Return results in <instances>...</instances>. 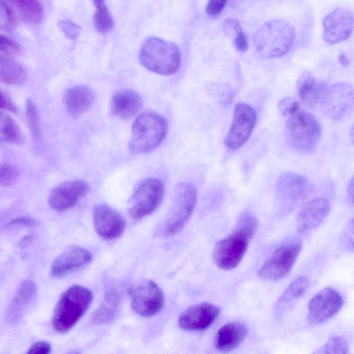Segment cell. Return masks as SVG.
<instances>
[{"mask_svg": "<svg viewBox=\"0 0 354 354\" xmlns=\"http://www.w3.org/2000/svg\"><path fill=\"white\" fill-rule=\"evenodd\" d=\"M197 201V189L190 183H180L175 186L169 215L161 227L165 237L171 236L185 226L190 218Z\"/></svg>", "mask_w": 354, "mask_h": 354, "instance_id": "cell-6", "label": "cell"}, {"mask_svg": "<svg viewBox=\"0 0 354 354\" xmlns=\"http://www.w3.org/2000/svg\"><path fill=\"white\" fill-rule=\"evenodd\" d=\"M339 243L343 250L354 252V217L344 227L339 238Z\"/></svg>", "mask_w": 354, "mask_h": 354, "instance_id": "cell-38", "label": "cell"}, {"mask_svg": "<svg viewBox=\"0 0 354 354\" xmlns=\"http://www.w3.org/2000/svg\"><path fill=\"white\" fill-rule=\"evenodd\" d=\"M347 203L354 207V175L349 180L346 187Z\"/></svg>", "mask_w": 354, "mask_h": 354, "instance_id": "cell-46", "label": "cell"}, {"mask_svg": "<svg viewBox=\"0 0 354 354\" xmlns=\"http://www.w3.org/2000/svg\"><path fill=\"white\" fill-rule=\"evenodd\" d=\"M338 59H339V63L343 66L347 67L349 65V60H348V57H346V55L344 53H342L339 54Z\"/></svg>", "mask_w": 354, "mask_h": 354, "instance_id": "cell-47", "label": "cell"}, {"mask_svg": "<svg viewBox=\"0 0 354 354\" xmlns=\"http://www.w3.org/2000/svg\"><path fill=\"white\" fill-rule=\"evenodd\" d=\"M37 294L35 283L29 279L23 281L12 298L8 310V322L11 324L17 322L25 310L35 299Z\"/></svg>", "mask_w": 354, "mask_h": 354, "instance_id": "cell-23", "label": "cell"}, {"mask_svg": "<svg viewBox=\"0 0 354 354\" xmlns=\"http://www.w3.org/2000/svg\"><path fill=\"white\" fill-rule=\"evenodd\" d=\"M0 22L1 29L4 31H11L17 26V19L12 8L3 0L1 1Z\"/></svg>", "mask_w": 354, "mask_h": 354, "instance_id": "cell-35", "label": "cell"}, {"mask_svg": "<svg viewBox=\"0 0 354 354\" xmlns=\"http://www.w3.org/2000/svg\"><path fill=\"white\" fill-rule=\"evenodd\" d=\"M278 106L281 113L286 117L300 109V105L298 101L291 97L282 99L279 102Z\"/></svg>", "mask_w": 354, "mask_h": 354, "instance_id": "cell-41", "label": "cell"}, {"mask_svg": "<svg viewBox=\"0 0 354 354\" xmlns=\"http://www.w3.org/2000/svg\"><path fill=\"white\" fill-rule=\"evenodd\" d=\"M139 59L147 70L162 75H170L179 70L181 53L176 44L151 37L142 43Z\"/></svg>", "mask_w": 354, "mask_h": 354, "instance_id": "cell-2", "label": "cell"}, {"mask_svg": "<svg viewBox=\"0 0 354 354\" xmlns=\"http://www.w3.org/2000/svg\"><path fill=\"white\" fill-rule=\"evenodd\" d=\"M295 39V30L288 22L283 19H274L266 22L257 30L254 45L262 57H279L290 50Z\"/></svg>", "mask_w": 354, "mask_h": 354, "instance_id": "cell-3", "label": "cell"}, {"mask_svg": "<svg viewBox=\"0 0 354 354\" xmlns=\"http://www.w3.org/2000/svg\"><path fill=\"white\" fill-rule=\"evenodd\" d=\"M21 48L19 44L10 38L1 35L0 37V53L5 57H13L20 54Z\"/></svg>", "mask_w": 354, "mask_h": 354, "instance_id": "cell-39", "label": "cell"}, {"mask_svg": "<svg viewBox=\"0 0 354 354\" xmlns=\"http://www.w3.org/2000/svg\"><path fill=\"white\" fill-rule=\"evenodd\" d=\"M167 128V121L160 114L152 111L142 113L132 126L130 150L134 153L153 151L165 139Z\"/></svg>", "mask_w": 354, "mask_h": 354, "instance_id": "cell-5", "label": "cell"}, {"mask_svg": "<svg viewBox=\"0 0 354 354\" xmlns=\"http://www.w3.org/2000/svg\"><path fill=\"white\" fill-rule=\"evenodd\" d=\"M309 283V279L306 277H299L292 281L276 302L275 311L277 313H283L290 308L299 299L304 295L308 288Z\"/></svg>", "mask_w": 354, "mask_h": 354, "instance_id": "cell-26", "label": "cell"}, {"mask_svg": "<svg viewBox=\"0 0 354 354\" xmlns=\"http://www.w3.org/2000/svg\"><path fill=\"white\" fill-rule=\"evenodd\" d=\"M234 228L240 230L252 238L257 228V222L252 214L243 212L239 216Z\"/></svg>", "mask_w": 354, "mask_h": 354, "instance_id": "cell-36", "label": "cell"}, {"mask_svg": "<svg viewBox=\"0 0 354 354\" xmlns=\"http://www.w3.org/2000/svg\"><path fill=\"white\" fill-rule=\"evenodd\" d=\"M251 239L245 232L234 228L230 236L215 245L213 258L216 264L226 270L236 268L243 258Z\"/></svg>", "mask_w": 354, "mask_h": 354, "instance_id": "cell-10", "label": "cell"}, {"mask_svg": "<svg viewBox=\"0 0 354 354\" xmlns=\"http://www.w3.org/2000/svg\"><path fill=\"white\" fill-rule=\"evenodd\" d=\"M1 107L10 112L16 113L17 107L11 100L10 96L3 91H1Z\"/></svg>", "mask_w": 354, "mask_h": 354, "instance_id": "cell-45", "label": "cell"}, {"mask_svg": "<svg viewBox=\"0 0 354 354\" xmlns=\"http://www.w3.org/2000/svg\"><path fill=\"white\" fill-rule=\"evenodd\" d=\"M257 113L250 105L240 102L234 110L233 120L225 138V147L232 151L243 147L250 138L256 124Z\"/></svg>", "mask_w": 354, "mask_h": 354, "instance_id": "cell-13", "label": "cell"}, {"mask_svg": "<svg viewBox=\"0 0 354 354\" xmlns=\"http://www.w3.org/2000/svg\"><path fill=\"white\" fill-rule=\"evenodd\" d=\"M26 118L33 140L36 142L39 140L41 138L39 117L37 107L30 100L26 104Z\"/></svg>", "mask_w": 354, "mask_h": 354, "instance_id": "cell-33", "label": "cell"}, {"mask_svg": "<svg viewBox=\"0 0 354 354\" xmlns=\"http://www.w3.org/2000/svg\"><path fill=\"white\" fill-rule=\"evenodd\" d=\"M51 345L46 341H37L30 345L27 353L48 354L51 352Z\"/></svg>", "mask_w": 354, "mask_h": 354, "instance_id": "cell-42", "label": "cell"}, {"mask_svg": "<svg viewBox=\"0 0 354 354\" xmlns=\"http://www.w3.org/2000/svg\"><path fill=\"white\" fill-rule=\"evenodd\" d=\"M119 305L118 292L113 287H109L105 292L102 304L91 316L92 322L100 325L111 322L115 316Z\"/></svg>", "mask_w": 354, "mask_h": 354, "instance_id": "cell-27", "label": "cell"}, {"mask_svg": "<svg viewBox=\"0 0 354 354\" xmlns=\"http://www.w3.org/2000/svg\"><path fill=\"white\" fill-rule=\"evenodd\" d=\"M287 118L286 136L289 146L299 153L313 152L319 144L322 133L320 123L316 117L299 109Z\"/></svg>", "mask_w": 354, "mask_h": 354, "instance_id": "cell-4", "label": "cell"}, {"mask_svg": "<svg viewBox=\"0 0 354 354\" xmlns=\"http://www.w3.org/2000/svg\"><path fill=\"white\" fill-rule=\"evenodd\" d=\"M7 1L17 10L24 21L37 24L42 20L44 9L39 0Z\"/></svg>", "mask_w": 354, "mask_h": 354, "instance_id": "cell-29", "label": "cell"}, {"mask_svg": "<svg viewBox=\"0 0 354 354\" xmlns=\"http://www.w3.org/2000/svg\"><path fill=\"white\" fill-rule=\"evenodd\" d=\"M92 292L82 286L73 285L66 290L59 299L53 314V328L61 333L73 328L89 308Z\"/></svg>", "mask_w": 354, "mask_h": 354, "instance_id": "cell-1", "label": "cell"}, {"mask_svg": "<svg viewBox=\"0 0 354 354\" xmlns=\"http://www.w3.org/2000/svg\"><path fill=\"white\" fill-rule=\"evenodd\" d=\"M220 309L214 304L202 302L184 310L178 318V326L186 330H203L216 319Z\"/></svg>", "mask_w": 354, "mask_h": 354, "instance_id": "cell-18", "label": "cell"}, {"mask_svg": "<svg viewBox=\"0 0 354 354\" xmlns=\"http://www.w3.org/2000/svg\"><path fill=\"white\" fill-rule=\"evenodd\" d=\"M132 309L142 317H152L164 306L162 290L156 282L145 279L131 284L128 288Z\"/></svg>", "mask_w": 354, "mask_h": 354, "instance_id": "cell-8", "label": "cell"}, {"mask_svg": "<svg viewBox=\"0 0 354 354\" xmlns=\"http://www.w3.org/2000/svg\"><path fill=\"white\" fill-rule=\"evenodd\" d=\"M58 26L65 37L71 40L77 39L81 32V28L69 20L59 21Z\"/></svg>", "mask_w": 354, "mask_h": 354, "instance_id": "cell-40", "label": "cell"}, {"mask_svg": "<svg viewBox=\"0 0 354 354\" xmlns=\"http://www.w3.org/2000/svg\"><path fill=\"white\" fill-rule=\"evenodd\" d=\"M323 39L328 44H337L346 40L354 28V12L339 6L328 13L322 20Z\"/></svg>", "mask_w": 354, "mask_h": 354, "instance_id": "cell-15", "label": "cell"}, {"mask_svg": "<svg viewBox=\"0 0 354 354\" xmlns=\"http://www.w3.org/2000/svg\"><path fill=\"white\" fill-rule=\"evenodd\" d=\"M88 190V185L84 180L66 181L51 190L48 202L53 209L65 211L75 205Z\"/></svg>", "mask_w": 354, "mask_h": 354, "instance_id": "cell-17", "label": "cell"}, {"mask_svg": "<svg viewBox=\"0 0 354 354\" xmlns=\"http://www.w3.org/2000/svg\"><path fill=\"white\" fill-rule=\"evenodd\" d=\"M19 176L18 169L10 164L3 163L1 165L0 183L2 186H10L15 184Z\"/></svg>", "mask_w": 354, "mask_h": 354, "instance_id": "cell-37", "label": "cell"}, {"mask_svg": "<svg viewBox=\"0 0 354 354\" xmlns=\"http://www.w3.org/2000/svg\"><path fill=\"white\" fill-rule=\"evenodd\" d=\"M330 212L328 200L322 197L306 202L300 209L297 218V231L300 234L317 228Z\"/></svg>", "mask_w": 354, "mask_h": 354, "instance_id": "cell-19", "label": "cell"}, {"mask_svg": "<svg viewBox=\"0 0 354 354\" xmlns=\"http://www.w3.org/2000/svg\"><path fill=\"white\" fill-rule=\"evenodd\" d=\"M227 0H208L206 12L208 15L216 16L223 9Z\"/></svg>", "mask_w": 354, "mask_h": 354, "instance_id": "cell-43", "label": "cell"}, {"mask_svg": "<svg viewBox=\"0 0 354 354\" xmlns=\"http://www.w3.org/2000/svg\"><path fill=\"white\" fill-rule=\"evenodd\" d=\"M224 28L227 32L236 33L234 39L235 48L241 52H244L248 48V42L239 22L234 19H228L224 22Z\"/></svg>", "mask_w": 354, "mask_h": 354, "instance_id": "cell-32", "label": "cell"}, {"mask_svg": "<svg viewBox=\"0 0 354 354\" xmlns=\"http://www.w3.org/2000/svg\"><path fill=\"white\" fill-rule=\"evenodd\" d=\"M0 80L1 82L8 85H21L26 80V71L19 64L1 56Z\"/></svg>", "mask_w": 354, "mask_h": 354, "instance_id": "cell-28", "label": "cell"}, {"mask_svg": "<svg viewBox=\"0 0 354 354\" xmlns=\"http://www.w3.org/2000/svg\"><path fill=\"white\" fill-rule=\"evenodd\" d=\"M142 106L140 95L129 89H122L116 92L111 102L113 113L122 119H129L134 116L140 111Z\"/></svg>", "mask_w": 354, "mask_h": 354, "instance_id": "cell-22", "label": "cell"}, {"mask_svg": "<svg viewBox=\"0 0 354 354\" xmlns=\"http://www.w3.org/2000/svg\"><path fill=\"white\" fill-rule=\"evenodd\" d=\"M164 192V184L160 179L149 178L142 181L130 198V216L140 220L151 214L161 203Z\"/></svg>", "mask_w": 354, "mask_h": 354, "instance_id": "cell-7", "label": "cell"}, {"mask_svg": "<svg viewBox=\"0 0 354 354\" xmlns=\"http://www.w3.org/2000/svg\"><path fill=\"white\" fill-rule=\"evenodd\" d=\"M0 138L1 142L17 144L21 141L20 129L17 122L7 113L0 115Z\"/></svg>", "mask_w": 354, "mask_h": 354, "instance_id": "cell-30", "label": "cell"}, {"mask_svg": "<svg viewBox=\"0 0 354 354\" xmlns=\"http://www.w3.org/2000/svg\"><path fill=\"white\" fill-rule=\"evenodd\" d=\"M344 299L333 288L318 291L309 300L307 306V321L311 325H319L333 317L342 308Z\"/></svg>", "mask_w": 354, "mask_h": 354, "instance_id": "cell-14", "label": "cell"}, {"mask_svg": "<svg viewBox=\"0 0 354 354\" xmlns=\"http://www.w3.org/2000/svg\"><path fill=\"white\" fill-rule=\"evenodd\" d=\"M324 114L332 120L348 116L354 109V88L346 82L327 87L321 105Z\"/></svg>", "mask_w": 354, "mask_h": 354, "instance_id": "cell-12", "label": "cell"}, {"mask_svg": "<svg viewBox=\"0 0 354 354\" xmlns=\"http://www.w3.org/2000/svg\"><path fill=\"white\" fill-rule=\"evenodd\" d=\"M349 137H350V139H351V142L354 145V122H353V124H352V126H351V127L350 129Z\"/></svg>", "mask_w": 354, "mask_h": 354, "instance_id": "cell-49", "label": "cell"}, {"mask_svg": "<svg viewBox=\"0 0 354 354\" xmlns=\"http://www.w3.org/2000/svg\"><path fill=\"white\" fill-rule=\"evenodd\" d=\"M36 225V221L30 217L19 216L10 221L7 226L32 227Z\"/></svg>", "mask_w": 354, "mask_h": 354, "instance_id": "cell-44", "label": "cell"}, {"mask_svg": "<svg viewBox=\"0 0 354 354\" xmlns=\"http://www.w3.org/2000/svg\"><path fill=\"white\" fill-rule=\"evenodd\" d=\"M348 345L342 336L333 335L317 350L315 353H347Z\"/></svg>", "mask_w": 354, "mask_h": 354, "instance_id": "cell-34", "label": "cell"}, {"mask_svg": "<svg viewBox=\"0 0 354 354\" xmlns=\"http://www.w3.org/2000/svg\"><path fill=\"white\" fill-rule=\"evenodd\" d=\"M302 248L301 241H293L277 248L261 266L259 276L270 281L285 277L294 266Z\"/></svg>", "mask_w": 354, "mask_h": 354, "instance_id": "cell-9", "label": "cell"}, {"mask_svg": "<svg viewBox=\"0 0 354 354\" xmlns=\"http://www.w3.org/2000/svg\"><path fill=\"white\" fill-rule=\"evenodd\" d=\"M95 12L93 23L95 29L102 33L109 32L114 26L113 17L105 3L104 0H93Z\"/></svg>", "mask_w": 354, "mask_h": 354, "instance_id": "cell-31", "label": "cell"}, {"mask_svg": "<svg viewBox=\"0 0 354 354\" xmlns=\"http://www.w3.org/2000/svg\"><path fill=\"white\" fill-rule=\"evenodd\" d=\"M247 333L248 329L244 324L228 323L218 330L215 336L216 348L221 352L230 351L242 343Z\"/></svg>", "mask_w": 354, "mask_h": 354, "instance_id": "cell-24", "label": "cell"}, {"mask_svg": "<svg viewBox=\"0 0 354 354\" xmlns=\"http://www.w3.org/2000/svg\"><path fill=\"white\" fill-rule=\"evenodd\" d=\"M91 260L92 254L88 250L71 246L54 259L50 266V274L55 278L64 276L86 266Z\"/></svg>", "mask_w": 354, "mask_h": 354, "instance_id": "cell-20", "label": "cell"}, {"mask_svg": "<svg viewBox=\"0 0 354 354\" xmlns=\"http://www.w3.org/2000/svg\"><path fill=\"white\" fill-rule=\"evenodd\" d=\"M94 95L86 86H76L69 88L64 96L66 111L77 118L84 113L93 104Z\"/></svg>", "mask_w": 354, "mask_h": 354, "instance_id": "cell-25", "label": "cell"}, {"mask_svg": "<svg viewBox=\"0 0 354 354\" xmlns=\"http://www.w3.org/2000/svg\"><path fill=\"white\" fill-rule=\"evenodd\" d=\"M275 189L281 206L285 210H291L308 197L311 186L304 176L293 172H285L278 178Z\"/></svg>", "mask_w": 354, "mask_h": 354, "instance_id": "cell-11", "label": "cell"}, {"mask_svg": "<svg viewBox=\"0 0 354 354\" xmlns=\"http://www.w3.org/2000/svg\"><path fill=\"white\" fill-rule=\"evenodd\" d=\"M327 88L326 83L316 79L310 71H304L297 82V95L308 107L315 109L321 106Z\"/></svg>", "mask_w": 354, "mask_h": 354, "instance_id": "cell-21", "label": "cell"}, {"mask_svg": "<svg viewBox=\"0 0 354 354\" xmlns=\"http://www.w3.org/2000/svg\"><path fill=\"white\" fill-rule=\"evenodd\" d=\"M93 218L96 232L106 240L119 237L126 227L123 216L106 204H99L94 207Z\"/></svg>", "mask_w": 354, "mask_h": 354, "instance_id": "cell-16", "label": "cell"}, {"mask_svg": "<svg viewBox=\"0 0 354 354\" xmlns=\"http://www.w3.org/2000/svg\"><path fill=\"white\" fill-rule=\"evenodd\" d=\"M32 236H25L21 239V241L19 243L21 248H24L28 245L32 241Z\"/></svg>", "mask_w": 354, "mask_h": 354, "instance_id": "cell-48", "label": "cell"}]
</instances>
